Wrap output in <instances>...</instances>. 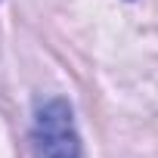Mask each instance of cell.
Returning a JSON list of instances; mask_svg holds the SVG:
<instances>
[{
  "mask_svg": "<svg viewBox=\"0 0 158 158\" xmlns=\"http://www.w3.org/2000/svg\"><path fill=\"white\" fill-rule=\"evenodd\" d=\"M31 146L34 158H84L71 106L65 99H50L37 109L31 127Z\"/></svg>",
  "mask_w": 158,
  "mask_h": 158,
  "instance_id": "1",
  "label": "cell"
}]
</instances>
